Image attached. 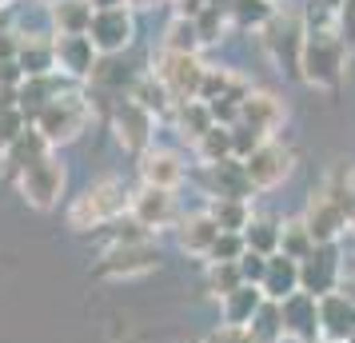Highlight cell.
I'll return each instance as SVG.
<instances>
[{"label": "cell", "mask_w": 355, "mask_h": 343, "mask_svg": "<svg viewBox=\"0 0 355 343\" xmlns=\"http://www.w3.org/2000/svg\"><path fill=\"white\" fill-rule=\"evenodd\" d=\"M128 204H132V192L120 180H100V184H92V188L76 200V204H72L68 224H72L76 231L104 228V224H112L116 216L128 208Z\"/></svg>", "instance_id": "6da1fadb"}, {"label": "cell", "mask_w": 355, "mask_h": 343, "mask_svg": "<svg viewBox=\"0 0 355 343\" xmlns=\"http://www.w3.org/2000/svg\"><path fill=\"white\" fill-rule=\"evenodd\" d=\"M343 68H347V44L336 33H307L304 64H300V76L307 84H315V88H339Z\"/></svg>", "instance_id": "7a4b0ae2"}, {"label": "cell", "mask_w": 355, "mask_h": 343, "mask_svg": "<svg viewBox=\"0 0 355 343\" xmlns=\"http://www.w3.org/2000/svg\"><path fill=\"white\" fill-rule=\"evenodd\" d=\"M263 44H268V52L288 68L291 76H300V64H304V44H307L304 12H275V17L263 24Z\"/></svg>", "instance_id": "3957f363"}, {"label": "cell", "mask_w": 355, "mask_h": 343, "mask_svg": "<svg viewBox=\"0 0 355 343\" xmlns=\"http://www.w3.org/2000/svg\"><path fill=\"white\" fill-rule=\"evenodd\" d=\"M160 84L168 88L172 104H192L200 100V88H204V76H208V64H200L196 52H164L160 68H156Z\"/></svg>", "instance_id": "277c9868"}, {"label": "cell", "mask_w": 355, "mask_h": 343, "mask_svg": "<svg viewBox=\"0 0 355 343\" xmlns=\"http://www.w3.org/2000/svg\"><path fill=\"white\" fill-rule=\"evenodd\" d=\"M248 168V180L256 192H268L275 184H284L291 176V168H295V152L288 144H279V140H263V144L243 160Z\"/></svg>", "instance_id": "5b68a950"}, {"label": "cell", "mask_w": 355, "mask_h": 343, "mask_svg": "<svg viewBox=\"0 0 355 343\" xmlns=\"http://www.w3.org/2000/svg\"><path fill=\"white\" fill-rule=\"evenodd\" d=\"M339 279H343V260H339L336 244H315V252L300 260V292L323 299V295L339 292Z\"/></svg>", "instance_id": "8992f818"}, {"label": "cell", "mask_w": 355, "mask_h": 343, "mask_svg": "<svg viewBox=\"0 0 355 343\" xmlns=\"http://www.w3.org/2000/svg\"><path fill=\"white\" fill-rule=\"evenodd\" d=\"M160 263V252L148 240H136V244H116L104 252V260L96 263V276H144Z\"/></svg>", "instance_id": "52a82bcc"}, {"label": "cell", "mask_w": 355, "mask_h": 343, "mask_svg": "<svg viewBox=\"0 0 355 343\" xmlns=\"http://www.w3.org/2000/svg\"><path fill=\"white\" fill-rule=\"evenodd\" d=\"M284 331H288L291 343H320V299L307 292L288 295L284 304Z\"/></svg>", "instance_id": "ba28073f"}, {"label": "cell", "mask_w": 355, "mask_h": 343, "mask_svg": "<svg viewBox=\"0 0 355 343\" xmlns=\"http://www.w3.org/2000/svg\"><path fill=\"white\" fill-rule=\"evenodd\" d=\"M355 335V299L343 288L320 299V340L347 343Z\"/></svg>", "instance_id": "9c48e42d"}, {"label": "cell", "mask_w": 355, "mask_h": 343, "mask_svg": "<svg viewBox=\"0 0 355 343\" xmlns=\"http://www.w3.org/2000/svg\"><path fill=\"white\" fill-rule=\"evenodd\" d=\"M128 212L144 231H160V228H168V224L176 220V200H172V192H164V188H148L144 184V188L132 196Z\"/></svg>", "instance_id": "30bf717a"}, {"label": "cell", "mask_w": 355, "mask_h": 343, "mask_svg": "<svg viewBox=\"0 0 355 343\" xmlns=\"http://www.w3.org/2000/svg\"><path fill=\"white\" fill-rule=\"evenodd\" d=\"M60 188H64V168L56 160L40 156V160H33L24 168V196L33 200L36 208H52Z\"/></svg>", "instance_id": "8fae6325"}, {"label": "cell", "mask_w": 355, "mask_h": 343, "mask_svg": "<svg viewBox=\"0 0 355 343\" xmlns=\"http://www.w3.org/2000/svg\"><path fill=\"white\" fill-rule=\"evenodd\" d=\"M208 172H204V184H208V196L220 200V196H232V200H248L256 188L248 180V168L243 160H220V164H204Z\"/></svg>", "instance_id": "7c38bea8"}, {"label": "cell", "mask_w": 355, "mask_h": 343, "mask_svg": "<svg viewBox=\"0 0 355 343\" xmlns=\"http://www.w3.org/2000/svg\"><path fill=\"white\" fill-rule=\"evenodd\" d=\"M140 176H144L148 188L172 192V188L184 180V160H180L172 148H148L144 160H140Z\"/></svg>", "instance_id": "4fadbf2b"}, {"label": "cell", "mask_w": 355, "mask_h": 343, "mask_svg": "<svg viewBox=\"0 0 355 343\" xmlns=\"http://www.w3.org/2000/svg\"><path fill=\"white\" fill-rule=\"evenodd\" d=\"M92 44L104 52H116L124 49L132 40V17L124 12V8H100L96 17H92Z\"/></svg>", "instance_id": "5bb4252c"}, {"label": "cell", "mask_w": 355, "mask_h": 343, "mask_svg": "<svg viewBox=\"0 0 355 343\" xmlns=\"http://www.w3.org/2000/svg\"><path fill=\"white\" fill-rule=\"evenodd\" d=\"M240 120H243V124H252V128H259L263 136H272V132L284 124V100L275 96V92L252 88V92H248V100H243Z\"/></svg>", "instance_id": "9a60e30c"}, {"label": "cell", "mask_w": 355, "mask_h": 343, "mask_svg": "<svg viewBox=\"0 0 355 343\" xmlns=\"http://www.w3.org/2000/svg\"><path fill=\"white\" fill-rule=\"evenodd\" d=\"M116 136H120V144L132 148V152H148V140H152V112L140 108L136 100L120 104V112H116Z\"/></svg>", "instance_id": "2e32d148"}, {"label": "cell", "mask_w": 355, "mask_h": 343, "mask_svg": "<svg viewBox=\"0 0 355 343\" xmlns=\"http://www.w3.org/2000/svg\"><path fill=\"white\" fill-rule=\"evenodd\" d=\"M268 304V295H263V288H256V283H243V288H236L232 295H224L220 299V311H224V324L227 327H252V319L259 315V308Z\"/></svg>", "instance_id": "e0dca14e"}, {"label": "cell", "mask_w": 355, "mask_h": 343, "mask_svg": "<svg viewBox=\"0 0 355 343\" xmlns=\"http://www.w3.org/2000/svg\"><path fill=\"white\" fill-rule=\"evenodd\" d=\"M300 292V260H291L284 252H275L268 256V276H263V295L275 299V304H284L288 295Z\"/></svg>", "instance_id": "ac0fdd59"}, {"label": "cell", "mask_w": 355, "mask_h": 343, "mask_svg": "<svg viewBox=\"0 0 355 343\" xmlns=\"http://www.w3.org/2000/svg\"><path fill=\"white\" fill-rule=\"evenodd\" d=\"M216 240H220V224L208 216V208L196 212V216H184V224H180V247L188 256H204L208 260V252Z\"/></svg>", "instance_id": "d6986e66"}, {"label": "cell", "mask_w": 355, "mask_h": 343, "mask_svg": "<svg viewBox=\"0 0 355 343\" xmlns=\"http://www.w3.org/2000/svg\"><path fill=\"white\" fill-rule=\"evenodd\" d=\"M84 124V104L76 96H64L56 100V104H49L44 108V116H40V128H44V136H76Z\"/></svg>", "instance_id": "ffe728a7"}, {"label": "cell", "mask_w": 355, "mask_h": 343, "mask_svg": "<svg viewBox=\"0 0 355 343\" xmlns=\"http://www.w3.org/2000/svg\"><path fill=\"white\" fill-rule=\"evenodd\" d=\"M208 216L220 224V231H248V224L256 220L252 216V204L248 200H232V196H220V200H211L208 204Z\"/></svg>", "instance_id": "44dd1931"}, {"label": "cell", "mask_w": 355, "mask_h": 343, "mask_svg": "<svg viewBox=\"0 0 355 343\" xmlns=\"http://www.w3.org/2000/svg\"><path fill=\"white\" fill-rule=\"evenodd\" d=\"M279 252L291 256V260H307V256L315 252V236H311V228H307L304 220L279 224Z\"/></svg>", "instance_id": "7402d4cb"}, {"label": "cell", "mask_w": 355, "mask_h": 343, "mask_svg": "<svg viewBox=\"0 0 355 343\" xmlns=\"http://www.w3.org/2000/svg\"><path fill=\"white\" fill-rule=\"evenodd\" d=\"M180 128H184V140L200 144L211 128H216V116L204 100H192V104H180Z\"/></svg>", "instance_id": "603a6c76"}, {"label": "cell", "mask_w": 355, "mask_h": 343, "mask_svg": "<svg viewBox=\"0 0 355 343\" xmlns=\"http://www.w3.org/2000/svg\"><path fill=\"white\" fill-rule=\"evenodd\" d=\"M243 240H248V252H259V256H275L279 252V220H268V216H256L248 231H243Z\"/></svg>", "instance_id": "cb8c5ba5"}, {"label": "cell", "mask_w": 355, "mask_h": 343, "mask_svg": "<svg viewBox=\"0 0 355 343\" xmlns=\"http://www.w3.org/2000/svg\"><path fill=\"white\" fill-rule=\"evenodd\" d=\"M252 335H256L259 343H284L288 340V331H284V311H279V304L275 299H268L263 308H259V315L252 319V327H248Z\"/></svg>", "instance_id": "d4e9b609"}, {"label": "cell", "mask_w": 355, "mask_h": 343, "mask_svg": "<svg viewBox=\"0 0 355 343\" xmlns=\"http://www.w3.org/2000/svg\"><path fill=\"white\" fill-rule=\"evenodd\" d=\"M232 20L240 24V28H263L268 20L275 17V4L272 0H232Z\"/></svg>", "instance_id": "484cf974"}, {"label": "cell", "mask_w": 355, "mask_h": 343, "mask_svg": "<svg viewBox=\"0 0 355 343\" xmlns=\"http://www.w3.org/2000/svg\"><path fill=\"white\" fill-rule=\"evenodd\" d=\"M240 84H248V80H243V76H236V72H227V68H208L204 88H200V100H204V104H216V100L232 96Z\"/></svg>", "instance_id": "4316f807"}, {"label": "cell", "mask_w": 355, "mask_h": 343, "mask_svg": "<svg viewBox=\"0 0 355 343\" xmlns=\"http://www.w3.org/2000/svg\"><path fill=\"white\" fill-rule=\"evenodd\" d=\"M196 152H200V160L204 164H220V160H232V128H224V124H216V128L196 144Z\"/></svg>", "instance_id": "83f0119b"}, {"label": "cell", "mask_w": 355, "mask_h": 343, "mask_svg": "<svg viewBox=\"0 0 355 343\" xmlns=\"http://www.w3.org/2000/svg\"><path fill=\"white\" fill-rule=\"evenodd\" d=\"M243 256H248V240L240 231H220V240L208 252V263H240Z\"/></svg>", "instance_id": "f1b7e54d"}, {"label": "cell", "mask_w": 355, "mask_h": 343, "mask_svg": "<svg viewBox=\"0 0 355 343\" xmlns=\"http://www.w3.org/2000/svg\"><path fill=\"white\" fill-rule=\"evenodd\" d=\"M236 288H243L240 263H211L208 267V292L224 299V295H232Z\"/></svg>", "instance_id": "f546056e"}, {"label": "cell", "mask_w": 355, "mask_h": 343, "mask_svg": "<svg viewBox=\"0 0 355 343\" xmlns=\"http://www.w3.org/2000/svg\"><path fill=\"white\" fill-rule=\"evenodd\" d=\"M263 140H272V136H263L259 128L243 124V120H240V124H232V156H236V160H248Z\"/></svg>", "instance_id": "4dcf8cb0"}, {"label": "cell", "mask_w": 355, "mask_h": 343, "mask_svg": "<svg viewBox=\"0 0 355 343\" xmlns=\"http://www.w3.org/2000/svg\"><path fill=\"white\" fill-rule=\"evenodd\" d=\"M132 100H136L140 108H148V112H164V108L172 104V96H168V88H164L160 80H140L136 92H132Z\"/></svg>", "instance_id": "1f68e13d"}, {"label": "cell", "mask_w": 355, "mask_h": 343, "mask_svg": "<svg viewBox=\"0 0 355 343\" xmlns=\"http://www.w3.org/2000/svg\"><path fill=\"white\" fill-rule=\"evenodd\" d=\"M200 49V33H196V20L176 17V24L168 28V52H196Z\"/></svg>", "instance_id": "d6a6232c"}, {"label": "cell", "mask_w": 355, "mask_h": 343, "mask_svg": "<svg viewBox=\"0 0 355 343\" xmlns=\"http://www.w3.org/2000/svg\"><path fill=\"white\" fill-rule=\"evenodd\" d=\"M196 33H200V44H216L220 33H224V8L208 4V8L196 17Z\"/></svg>", "instance_id": "836d02e7"}, {"label": "cell", "mask_w": 355, "mask_h": 343, "mask_svg": "<svg viewBox=\"0 0 355 343\" xmlns=\"http://www.w3.org/2000/svg\"><path fill=\"white\" fill-rule=\"evenodd\" d=\"M336 36L347 49H355V0H343L336 8Z\"/></svg>", "instance_id": "e575fe53"}, {"label": "cell", "mask_w": 355, "mask_h": 343, "mask_svg": "<svg viewBox=\"0 0 355 343\" xmlns=\"http://www.w3.org/2000/svg\"><path fill=\"white\" fill-rule=\"evenodd\" d=\"M240 276H243V283H256V288H263V276H268V256L248 252V256L240 260Z\"/></svg>", "instance_id": "d590c367"}, {"label": "cell", "mask_w": 355, "mask_h": 343, "mask_svg": "<svg viewBox=\"0 0 355 343\" xmlns=\"http://www.w3.org/2000/svg\"><path fill=\"white\" fill-rule=\"evenodd\" d=\"M204 343H259V340L248 331V327H227V324H220Z\"/></svg>", "instance_id": "8d00e7d4"}, {"label": "cell", "mask_w": 355, "mask_h": 343, "mask_svg": "<svg viewBox=\"0 0 355 343\" xmlns=\"http://www.w3.org/2000/svg\"><path fill=\"white\" fill-rule=\"evenodd\" d=\"M211 0H176V17H184V20H196L204 8H208Z\"/></svg>", "instance_id": "74e56055"}, {"label": "cell", "mask_w": 355, "mask_h": 343, "mask_svg": "<svg viewBox=\"0 0 355 343\" xmlns=\"http://www.w3.org/2000/svg\"><path fill=\"white\" fill-rule=\"evenodd\" d=\"M343 292H347V295H352V299H355V272H352V276H347V283H343Z\"/></svg>", "instance_id": "f35d334b"}, {"label": "cell", "mask_w": 355, "mask_h": 343, "mask_svg": "<svg viewBox=\"0 0 355 343\" xmlns=\"http://www.w3.org/2000/svg\"><path fill=\"white\" fill-rule=\"evenodd\" d=\"M132 4H140V8H148V4H156V0H132Z\"/></svg>", "instance_id": "ab89813d"}, {"label": "cell", "mask_w": 355, "mask_h": 343, "mask_svg": "<svg viewBox=\"0 0 355 343\" xmlns=\"http://www.w3.org/2000/svg\"><path fill=\"white\" fill-rule=\"evenodd\" d=\"M347 343H355V335H352V340H347Z\"/></svg>", "instance_id": "60d3db41"}, {"label": "cell", "mask_w": 355, "mask_h": 343, "mask_svg": "<svg viewBox=\"0 0 355 343\" xmlns=\"http://www.w3.org/2000/svg\"><path fill=\"white\" fill-rule=\"evenodd\" d=\"M320 343H331V340H320Z\"/></svg>", "instance_id": "b9f144b4"}, {"label": "cell", "mask_w": 355, "mask_h": 343, "mask_svg": "<svg viewBox=\"0 0 355 343\" xmlns=\"http://www.w3.org/2000/svg\"><path fill=\"white\" fill-rule=\"evenodd\" d=\"M272 4H275V0H272Z\"/></svg>", "instance_id": "7bdbcfd3"}]
</instances>
